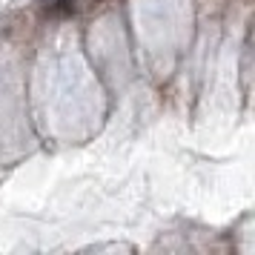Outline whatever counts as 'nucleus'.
I'll list each match as a JSON object with an SVG mask.
<instances>
[{
    "label": "nucleus",
    "instance_id": "obj_1",
    "mask_svg": "<svg viewBox=\"0 0 255 255\" xmlns=\"http://www.w3.org/2000/svg\"><path fill=\"white\" fill-rule=\"evenodd\" d=\"M43 12H46L49 17H66V14L75 12V0H49Z\"/></svg>",
    "mask_w": 255,
    "mask_h": 255
}]
</instances>
